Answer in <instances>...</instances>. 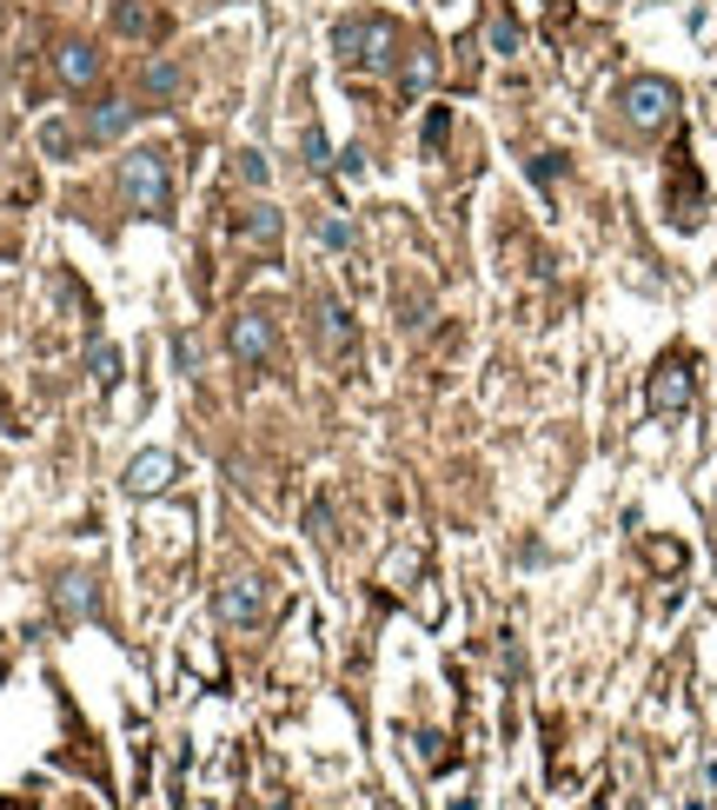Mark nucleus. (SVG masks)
<instances>
[{
	"instance_id": "7ed1b4c3",
	"label": "nucleus",
	"mask_w": 717,
	"mask_h": 810,
	"mask_svg": "<svg viewBox=\"0 0 717 810\" xmlns=\"http://www.w3.org/2000/svg\"><path fill=\"white\" fill-rule=\"evenodd\" d=\"M120 193H127L133 213H167V206H174L167 159H159V153H127V159H120Z\"/></svg>"
},
{
	"instance_id": "4be33fe9",
	"label": "nucleus",
	"mask_w": 717,
	"mask_h": 810,
	"mask_svg": "<svg viewBox=\"0 0 717 810\" xmlns=\"http://www.w3.org/2000/svg\"><path fill=\"white\" fill-rule=\"evenodd\" d=\"M678 810H704V797H684V803H678Z\"/></svg>"
},
{
	"instance_id": "ddd939ff",
	"label": "nucleus",
	"mask_w": 717,
	"mask_h": 810,
	"mask_svg": "<svg viewBox=\"0 0 717 810\" xmlns=\"http://www.w3.org/2000/svg\"><path fill=\"white\" fill-rule=\"evenodd\" d=\"M113 27H120V34H146V27H153V8H146V0H120V8H113Z\"/></svg>"
},
{
	"instance_id": "a211bd4d",
	"label": "nucleus",
	"mask_w": 717,
	"mask_h": 810,
	"mask_svg": "<svg viewBox=\"0 0 717 810\" xmlns=\"http://www.w3.org/2000/svg\"><path fill=\"white\" fill-rule=\"evenodd\" d=\"M445 127H452V114H445V107H432V114H426V153H439V146H445Z\"/></svg>"
},
{
	"instance_id": "2eb2a0df",
	"label": "nucleus",
	"mask_w": 717,
	"mask_h": 810,
	"mask_svg": "<svg viewBox=\"0 0 717 810\" xmlns=\"http://www.w3.org/2000/svg\"><path fill=\"white\" fill-rule=\"evenodd\" d=\"M146 87H153V94H174V87H180V67H174V60H153V67H146Z\"/></svg>"
},
{
	"instance_id": "0eeeda50",
	"label": "nucleus",
	"mask_w": 717,
	"mask_h": 810,
	"mask_svg": "<svg viewBox=\"0 0 717 810\" xmlns=\"http://www.w3.org/2000/svg\"><path fill=\"white\" fill-rule=\"evenodd\" d=\"M319 340H326V353H333L339 366H352L359 340H352V312H346L339 299H326V306H319Z\"/></svg>"
},
{
	"instance_id": "f257e3e1",
	"label": "nucleus",
	"mask_w": 717,
	"mask_h": 810,
	"mask_svg": "<svg viewBox=\"0 0 717 810\" xmlns=\"http://www.w3.org/2000/svg\"><path fill=\"white\" fill-rule=\"evenodd\" d=\"M333 47H339L352 67H385V60L398 53V27H392L385 14H346V21L333 27Z\"/></svg>"
},
{
	"instance_id": "5701e85b",
	"label": "nucleus",
	"mask_w": 717,
	"mask_h": 810,
	"mask_svg": "<svg viewBox=\"0 0 717 810\" xmlns=\"http://www.w3.org/2000/svg\"><path fill=\"white\" fill-rule=\"evenodd\" d=\"M704 784H717V758H710V764H704Z\"/></svg>"
},
{
	"instance_id": "6e6552de",
	"label": "nucleus",
	"mask_w": 717,
	"mask_h": 810,
	"mask_svg": "<svg viewBox=\"0 0 717 810\" xmlns=\"http://www.w3.org/2000/svg\"><path fill=\"white\" fill-rule=\"evenodd\" d=\"M53 73L67 80V87H94V80H100V53H94L87 40H60V53H53Z\"/></svg>"
},
{
	"instance_id": "423d86ee",
	"label": "nucleus",
	"mask_w": 717,
	"mask_h": 810,
	"mask_svg": "<svg viewBox=\"0 0 717 810\" xmlns=\"http://www.w3.org/2000/svg\"><path fill=\"white\" fill-rule=\"evenodd\" d=\"M226 346H232L239 366H266L273 346H279V340H273V319H266V312H239V319H232V333H226Z\"/></svg>"
},
{
	"instance_id": "dca6fc26",
	"label": "nucleus",
	"mask_w": 717,
	"mask_h": 810,
	"mask_svg": "<svg viewBox=\"0 0 717 810\" xmlns=\"http://www.w3.org/2000/svg\"><path fill=\"white\" fill-rule=\"evenodd\" d=\"M60 605H67V611H87V579H80V572L60 579Z\"/></svg>"
},
{
	"instance_id": "412c9836",
	"label": "nucleus",
	"mask_w": 717,
	"mask_h": 810,
	"mask_svg": "<svg viewBox=\"0 0 717 810\" xmlns=\"http://www.w3.org/2000/svg\"><path fill=\"white\" fill-rule=\"evenodd\" d=\"M319 233H326V247H346V239H352L346 219H319Z\"/></svg>"
},
{
	"instance_id": "9b49d317",
	"label": "nucleus",
	"mask_w": 717,
	"mask_h": 810,
	"mask_svg": "<svg viewBox=\"0 0 717 810\" xmlns=\"http://www.w3.org/2000/svg\"><path fill=\"white\" fill-rule=\"evenodd\" d=\"M133 120H140V107H133V100H100V114L87 120V140H120Z\"/></svg>"
},
{
	"instance_id": "9d476101",
	"label": "nucleus",
	"mask_w": 717,
	"mask_h": 810,
	"mask_svg": "<svg viewBox=\"0 0 717 810\" xmlns=\"http://www.w3.org/2000/svg\"><path fill=\"white\" fill-rule=\"evenodd\" d=\"M174 478V452H140L133 465H127V492H159V485H167Z\"/></svg>"
},
{
	"instance_id": "f03ea898",
	"label": "nucleus",
	"mask_w": 717,
	"mask_h": 810,
	"mask_svg": "<svg viewBox=\"0 0 717 810\" xmlns=\"http://www.w3.org/2000/svg\"><path fill=\"white\" fill-rule=\"evenodd\" d=\"M618 107H624V127L631 133H658L678 114V87H671V80H658V73H637V80H624Z\"/></svg>"
},
{
	"instance_id": "f8f14e48",
	"label": "nucleus",
	"mask_w": 717,
	"mask_h": 810,
	"mask_svg": "<svg viewBox=\"0 0 717 810\" xmlns=\"http://www.w3.org/2000/svg\"><path fill=\"white\" fill-rule=\"evenodd\" d=\"M432 73H439V53H432V47H413V60H406V94H426Z\"/></svg>"
},
{
	"instance_id": "f3484780",
	"label": "nucleus",
	"mask_w": 717,
	"mask_h": 810,
	"mask_svg": "<svg viewBox=\"0 0 717 810\" xmlns=\"http://www.w3.org/2000/svg\"><path fill=\"white\" fill-rule=\"evenodd\" d=\"M492 47H499V53H518V21H512V14L492 21Z\"/></svg>"
},
{
	"instance_id": "6ab92c4d",
	"label": "nucleus",
	"mask_w": 717,
	"mask_h": 810,
	"mask_svg": "<svg viewBox=\"0 0 717 810\" xmlns=\"http://www.w3.org/2000/svg\"><path fill=\"white\" fill-rule=\"evenodd\" d=\"M94 379H100V385H113V379H120V353H113V346H100V353H94Z\"/></svg>"
},
{
	"instance_id": "4468645a",
	"label": "nucleus",
	"mask_w": 717,
	"mask_h": 810,
	"mask_svg": "<svg viewBox=\"0 0 717 810\" xmlns=\"http://www.w3.org/2000/svg\"><path fill=\"white\" fill-rule=\"evenodd\" d=\"M40 153H47V159H67V153H73V127H67V120H47V127H40Z\"/></svg>"
},
{
	"instance_id": "39448f33",
	"label": "nucleus",
	"mask_w": 717,
	"mask_h": 810,
	"mask_svg": "<svg viewBox=\"0 0 717 810\" xmlns=\"http://www.w3.org/2000/svg\"><path fill=\"white\" fill-rule=\"evenodd\" d=\"M219 618H226L232 631H253V624L266 618V579H247V572L226 579V585H219Z\"/></svg>"
},
{
	"instance_id": "20e7f679",
	"label": "nucleus",
	"mask_w": 717,
	"mask_h": 810,
	"mask_svg": "<svg viewBox=\"0 0 717 810\" xmlns=\"http://www.w3.org/2000/svg\"><path fill=\"white\" fill-rule=\"evenodd\" d=\"M691 392H697V372H691L684 353H671V359H658V372L645 385V405H652L658 419H671V413H684V405H691Z\"/></svg>"
},
{
	"instance_id": "1a4fd4ad",
	"label": "nucleus",
	"mask_w": 717,
	"mask_h": 810,
	"mask_svg": "<svg viewBox=\"0 0 717 810\" xmlns=\"http://www.w3.org/2000/svg\"><path fill=\"white\" fill-rule=\"evenodd\" d=\"M239 233H247V247L273 253V247H279V233H286V219H279V206H273V200H253L247 213H239Z\"/></svg>"
},
{
	"instance_id": "aec40b11",
	"label": "nucleus",
	"mask_w": 717,
	"mask_h": 810,
	"mask_svg": "<svg viewBox=\"0 0 717 810\" xmlns=\"http://www.w3.org/2000/svg\"><path fill=\"white\" fill-rule=\"evenodd\" d=\"M239 180H253V187H266V153H239Z\"/></svg>"
}]
</instances>
